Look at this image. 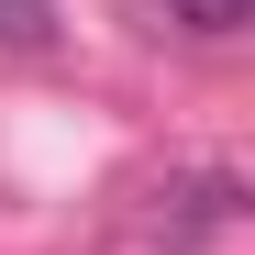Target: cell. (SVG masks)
Instances as JSON below:
<instances>
[{"instance_id": "cell-1", "label": "cell", "mask_w": 255, "mask_h": 255, "mask_svg": "<svg viewBox=\"0 0 255 255\" xmlns=\"http://www.w3.org/2000/svg\"><path fill=\"white\" fill-rule=\"evenodd\" d=\"M166 11H178V22H189V33H233V22H244V11H255V0H166Z\"/></svg>"}, {"instance_id": "cell-2", "label": "cell", "mask_w": 255, "mask_h": 255, "mask_svg": "<svg viewBox=\"0 0 255 255\" xmlns=\"http://www.w3.org/2000/svg\"><path fill=\"white\" fill-rule=\"evenodd\" d=\"M0 45H45V0H0Z\"/></svg>"}]
</instances>
